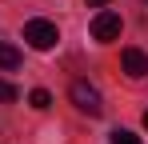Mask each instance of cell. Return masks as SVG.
<instances>
[{"instance_id": "cell-1", "label": "cell", "mask_w": 148, "mask_h": 144, "mask_svg": "<svg viewBox=\"0 0 148 144\" xmlns=\"http://www.w3.org/2000/svg\"><path fill=\"white\" fill-rule=\"evenodd\" d=\"M68 96H72V104L84 112V116H100V112H104V100H100L96 84H88V80H72Z\"/></svg>"}, {"instance_id": "cell-2", "label": "cell", "mask_w": 148, "mask_h": 144, "mask_svg": "<svg viewBox=\"0 0 148 144\" xmlns=\"http://www.w3.org/2000/svg\"><path fill=\"white\" fill-rule=\"evenodd\" d=\"M24 40L36 48V52H48V48H56L60 32H56L52 20H28V24H24Z\"/></svg>"}, {"instance_id": "cell-3", "label": "cell", "mask_w": 148, "mask_h": 144, "mask_svg": "<svg viewBox=\"0 0 148 144\" xmlns=\"http://www.w3.org/2000/svg\"><path fill=\"white\" fill-rule=\"evenodd\" d=\"M120 36V12H112V8H104L92 16V40L100 44H108V40H116Z\"/></svg>"}, {"instance_id": "cell-4", "label": "cell", "mask_w": 148, "mask_h": 144, "mask_svg": "<svg viewBox=\"0 0 148 144\" xmlns=\"http://www.w3.org/2000/svg\"><path fill=\"white\" fill-rule=\"evenodd\" d=\"M120 64H124V72H128L132 80L148 76V56L140 52V48H124V52H120Z\"/></svg>"}, {"instance_id": "cell-5", "label": "cell", "mask_w": 148, "mask_h": 144, "mask_svg": "<svg viewBox=\"0 0 148 144\" xmlns=\"http://www.w3.org/2000/svg\"><path fill=\"white\" fill-rule=\"evenodd\" d=\"M0 68H20V52H16V48L12 44H0Z\"/></svg>"}, {"instance_id": "cell-6", "label": "cell", "mask_w": 148, "mask_h": 144, "mask_svg": "<svg viewBox=\"0 0 148 144\" xmlns=\"http://www.w3.org/2000/svg\"><path fill=\"white\" fill-rule=\"evenodd\" d=\"M28 100H32V108H40V112H44V108H48V104H52V96L44 92V88H36V92L28 96Z\"/></svg>"}, {"instance_id": "cell-7", "label": "cell", "mask_w": 148, "mask_h": 144, "mask_svg": "<svg viewBox=\"0 0 148 144\" xmlns=\"http://www.w3.org/2000/svg\"><path fill=\"white\" fill-rule=\"evenodd\" d=\"M112 144H140V136H132L128 128H120V132H112Z\"/></svg>"}, {"instance_id": "cell-8", "label": "cell", "mask_w": 148, "mask_h": 144, "mask_svg": "<svg viewBox=\"0 0 148 144\" xmlns=\"http://www.w3.org/2000/svg\"><path fill=\"white\" fill-rule=\"evenodd\" d=\"M0 100H16V88H12L8 80H0Z\"/></svg>"}, {"instance_id": "cell-9", "label": "cell", "mask_w": 148, "mask_h": 144, "mask_svg": "<svg viewBox=\"0 0 148 144\" xmlns=\"http://www.w3.org/2000/svg\"><path fill=\"white\" fill-rule=\"evenodd\" d=\"M104 4H108V0H88V8H104Z\"/></svg>"}, {"instance_id": "cell-10", "label": "cell", "mask_w": 148, "mask_h": 144, "mask_svg": "<svg viewBox=\"0 0 148 144\" xmlns=\"http://www.w3.org/2000/svg\"><path fill=\"white\" fill-rule=\"evenodd\" d=\"M144 128H148V112H144Z\"/></svg>"}]
</instances>
